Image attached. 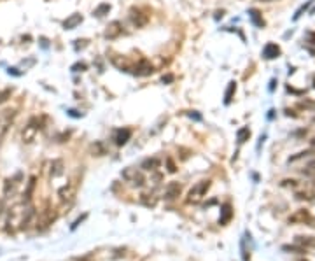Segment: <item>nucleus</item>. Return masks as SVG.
<instances>
[{"instance_id": "obj_1", "label": "nucleus", "mask_w": 315, "mask_h": 261, "mask_svg": "<svg viewBox=\"0 0 315 261\" xmlns=\"http://www.w3.org/2000/svg\"><path fill=\"white\" fill-rule=\"evenodd\" d=\"M123 179L128 181V183H132L133 186L137 188H142L144 184H146V177H144V174L140 170H137L135 167H128L123 170Z\"/></svg>"}, {"instance_id": "obj_2", "label": "nucleus", "mask_w": 315, "mask_h": 261, "mask_svg": "<svg viewBox=\"0 0 315 261\" xmlns=\"http://www.w3.org/2000/svg\"><path fill=\"white\" fill-rule=\"evenodd\" d=\"M208 188H210V181H201V183H198L196 186L189 191V195H187V204H198V202L207 195Z\"/></svg>"}, {"instance_id": "obj_3", "label": "nucleus", "mask_w": 315, "mask_h": 261, "mask_svg": "<svg viewBox=\"0 0 315 261\" xmlns=\"http://www.w3.org/2000/svg\"><path fill=\"white\" fill-rule=\"evenodd\" d=\"M154 72V67L153 63H151L149 60H139L135 65H132V74L137 75V77H147V75H151Z\"/></svg>"}, {"instance_id": "obj_4", "label": "nucleus", "mask_w": 315, "mask_h": 261, "mask_svg": "<svg viewBox=\"0 0 315 261\" xmlns=\"http://www.w3.org/2000/svg\"><path fill=\"white\" fill-rule=\"evenodd\" d=\"M40 130V123H39V119L37 118H32L28 121V125L25 126V130H23V133H21V137H23V142H26V144H30V142H33V139H35V135H37V132Z\"/></svg>"}, {"instance_id": "obj_5", "label": "nucleus", "mask_w": 315, "mask_h": 261, "mask_svg": "<svg viewBox=\"0 0 315 261\" xmlns=\"http://www.w3.org/2000/svg\"><path fill=\"white\" fill-rule=\"evenodd\" d=\"M130 21H132V25L137 26V28H142V26H146L147 23H149V16H147L142 9L133 7L132 11H130Z\"/></svg>"}, {"instance_id": "obj_6", "label": "nucleus", "mask_w": 315, "mask_h": 261, "mask_svg": "<svg viewBox=\"0 0 315 261\" xmlns=\"http://www.w3.org/2000/svg\"><path fill=\"white\" fill-rule=\"evenodd\" d=\"M121 33H123V23L121 21H111L107 26V30H105L104 37L107 40H114V39H118Z\"/></svg>"}, {"instance_id": "obj_7", "label": "nucleus", "mask_w": 315, "mask_h": 261, "mask_svg": "<svg viewBox=\"0 0 315 261\" xmlns=\"http://www.w3.org/2000/svg\"><path fill=\"white\" fill-rule=\"evenodd\" d=\"M180 191H182V186L177 181L168 183L165 188V200H175L177 197H180Z\"/></svg>"}, {"instance_id": "obj_8", "label": "nucleus", "mask_w": 315, "mask_h": 261, "mask_svg": "<svg viewBox=\"0 0 315 261\" xmlns=\"http://www.w3.org/2000/svg\"><path fill=\"white\" fill-rule=\"evenodd\" d=\"M280 53H282L280 47L273 42H268L265 47H263V58H265V60H275V58L280 56Z\"/></svg>"}, {"instance_id": "obj_9", "label": "nucleus", "mask_w": 315, "mask_h": 261, "mask_svg": "<svg viewBox=\"0 0 315 261\" xmlns=\"http://www.w3.org/2000/svg\"><path fill=\"white\" fill-rule=\"evenodd\" d=\"M310 221H312L310 212L305 211V209H301V211H296V212H294V214L289 218V223H300V225H308Z\"/></svg>"}, {"instance_id": "obj_10", "label": "nucleus", "mask_w": 315, "mask_h": 261, "mask_svg": "<svg viewBox=\"0 0 315 261\" xmlns=\"http://www.w3.org/2000/svg\"><path fill=\"white\" fill-rule=\"evenodd\" d=\"M130 137H132V130H130V128H119V130H116V133H114L116 146H125V144L130 140Z\"/></svg>"}, {"instance_id": "obj_11", "label": "nucleus", "mask_w": 315, "mask_h": 261, "mask_svg": "<svg viewBox=\"0 0 315 261\" xmlns=\"http://www.w3.org/2000/svg\"><path fill=\"white\" fill-rule=\"evenodd\" d=\"M81 23H83V16L79 14V12H74V14H70L63 21V28L65 30H74V28H77Z\"/></svg>"}, {"instance_id": "obj_12", "label": "nucleus", "mask_w": 315, "mask_h": 261, "mask_svg": "<svg viewBox=\"0 0 315 261\" xmlns=\"http://www.w3.org/2000/svg\"><path fill=\"white\" fill-rule=\"evenodd\" d=\"M249 18H251V21L254 23L258 28H263V26H265V19H263V14L258 11V9H249Z\"/></svg>"}, {"instance_id": "obj_13", "label": "nucleus", "mask_w": 315, "mask_h": 261, "mask_svg": "<svg viewBox=\"0 0 315 261\" xmlns=\"http://www.w3.org/2000/svg\"><path fill=\"white\" fill-rule=\"evenodd\" d=\"M235 91H236V82H235V81H229V82H228V88H226V93H224V104H226V105L231 104Z\"/></svg>"}, {"instance_id": "obj_14", "label": "nucleus", "mask_w": 315, "mask_h": 261, "mask_svg": "<svg viewBox=\"0 0 315 261\" xmlns=\"http://www.w3.org/2000/svg\"><path fill=\"white\" fill-rule=\"evenodd\" d=\"M159 167V160L158 158H147V160L142 161V165H140V168H144V170H156V168Z\"/></svg>"}, {"instance_id": "obj_15", "label": "nucleus", "mask_w": 315, "mask_h": 261, "mask_svg": "<svg viewBox=\"0 0 315 261\" xmlns=\"http://www.w3.org/2000/svg\"><path fill=\"white\" fill-rule=\"evenodd\" d=\"M296 242L300 244V246L303 247L305 251H307L308 247H315V239H314V237H296Z\"/></svg>"}, {"instance_id": "obj_16", "label": "nucleus", "mask_w": 315, "mask_h": 261, "mask_svg": "<svg viewBox=\"0 0 315 261\" xmlns=\"http://www.w3.org/2000/svg\"><path fill=\"white\" fill-rule=\"evenodd\" d=\"M63 174V161L61 160H54L53 163H51V176L53 177H58Z\"/></svg>"}, {"instance_id": "obj_17", "label": "nucleus", "mask_w": 315, "mask_h": 261, "mask_svg": "<svg viewBox=\"0 0 315 261\" xmlns=\"http://www.w3.org/2000/svg\"><path fill=\"white\" fill-rule=\"evenodd\" d=\"M109 12H111V4H100L93 11V16L95 18H104V16L109 14Z\"/></svg>"}, {"instance_id": "obj_18", "label": "nucleus", "mask_w": 315, "mask_h": 261, "mask_svg": "<svg viewBox=\"0 0 315 261\" xmlns=\"http://www.w3.org/2000/svg\"><path fill=\"white\" fill-rule=\"evenodd\" d=\"M249 137H251V130H249L247 126H244V128H240L236 132V140H238V144H244L245 140H249Z\"/></svg>"}, {"instance_id": "obj_19", "label": "nucleus", "mask_w": 315, "mask_h": 261, "mask_svg": "<svg viewBox=\"0 0 315 261\" xmlns=\"http://www.w3.org/2000/svg\"><path fill=\"white\" fill-rule=\"evenodd\" d=\"M231 216H233V212H231V207H229L228 204H226V205H222V218L219 219V223H221V225H226V223H228L229 219H231Z\"/></svg>"}, {"instance_id": "obj_20", "label": "nucleus", "mask_w": 315, "mask_h": 261, "mask_svg": "<svg viewBox=\"0 0 315 261\" xmlns=\"http://www.w3.org/2000/svg\"><path fill=\"white\" fill-rule=\"evenodd\" d=\"M312 4H314V0H307V2H305V4L301 5V7H300V9H298V11H296V14H294V18H293L294 21H298V19H300V16L303 14V12L307 11V9L310 7Z\"/></svg>"}, {"instance_id": "obj_21", "label": "nucleus", "mask_w": 315, "mask_h": 261, "mask_svg": "<svg viewBox=\"0 0 315 261\" xmlns=\"http://www.w3.org/2000/svg\"><path fill=\"white\" fill-rule=\"evenodd\" d=\"M72 72H86L88 70V65L84 63V61H77V63H74L70 67Z\"/></svg>"}, {"instance_id": "obj_22", "label": "nucleus", "mask_w": 315, "mask_h": 261, "mask_svg": "<svg viewBox=\"0 0 315 261\" xmlns=\"http://www.w3.org/2000/svg\"><path fill=\"white\" fill-rule=\"evenodd\" d=\"M305 40H307V46L315 47V32H307L305 33Z\"/></svg>"}, {"instance_id": "obj_23", "label": "nucleus", "mask_w": 315, "mask_h": 261, "mask_svg": "<svg viewBox=\"0 0 315 261\" xmlns=\"http://www.w3.org/2000/svg\"><path fill=\"white\" fill-rule=\"evenodd\" d=\"M11 93H12V90L11 88H7V90H2L0 91V104H4L7 98H11Z\"/></svg>"}, {"instance_id": "obj_24", "label": "nucleus", "mask_w": 315, "mask_h": 261, "mask_svg": "<svg viewBox=\"0 0 315 261\" xmlns=\"http://www.w3.org/2000/svg\"><path fill=\"white\" fill-rule=\"evenodd\" d=\"M33 186H35V177H30V181H28V190H26L25 200H28V198H30V195H32V191H33Z\"/></svg>"}, {"instance_id": "obj_25", "label": "nucleus", "mask_w": 315, "mask_h": 261, "mask_svg": "<svg viewBox=\"0 0 315 261\" xmlns=\"http://www.w3.org/2000/svg\"><path fill=\"white\" fill-rule=\"evenodd\" d=\"M12 190H14V181L7 179L4 184V195H9V191H12Z\"/></svg>"}, {"instance_id": "obj_26", "label": "nucleus", "mask_w": 315, "mask_h": 261, "mask_svg": "<svg viewBox=\"0 0 315 261\" xmlns=\"http://www.w3.org/2000/svg\"><path fill=\"white\" fill-rule=\"evenodd\" d=\"M173 79H175V77H173L172 74H166V75H163V77H161V82H163V84H170V82H173Z\"/></svg>"}, {"instance_id": "obj_27", "label": "nucleus", "mask_w": 315, "mask_h": 261, "mask_svg": "<svg viewBox=\"0 0 315 261\" xmlns=\"http://www.w3.org/2000/svg\"><path fill=\"white\" fill-rule=\"evenodd\" d=\"M187 116H189L191 119H196V121H201V114H198L196 111H191V112H187Z\"/></svg>"}, {"instance_id": "obj_28", "label": "nucleus", "mask_w": 315, "mask_h": 261, "mask_svg": "<svg viewBox=\"0 0 315 261\" xmlns=\"http://www.w3.org/2000/svg\"><path fill=\"white\" fill-rule=\"evenodd\" d=\"M68 116H72V118H83V112H77V111H74V109H68Z\"/></svg>"}, {"instance_id": "obj_29", "label": "nucleus", "mask_w": 315, "mask_h": 261, "mask_svg": "<svg viewBox=\"0 0 315 261\" xmlns=\"http://www.w3.org/2000/svg\"><path fill=\"white\" fill-rule=\"evenodd\" d=\"M166 163H168V170H170V172H172V174H173V172L177 170V168H175V165L172 163V160H166Z\"/></svg>"}, {"instance_id": "obj_30", "label": "nucleus", "mask_w": 315, "mask_h": 261, "mask_svg": "<svg viewBox=\"0 0 315 261\" xmlns=\"http://www.w3.org/2000/svg\"><path fill=\"white\" fill-rule=\"evenodd\" d=\"M9 74H12V75H21V72H18V68H9Z\"/></svg>"}, {"instance_id": "obj_31", "label": "nucleus", "mask_w": 315, "mask_h": 261, "mask_svg": "<svg viewBox=\"0 0 315 261\" xmlns=\"http://www.w3.org/2000/svg\"><path fill=\"white\" fill-rule=\"evenodd\" d=\"M275 84H277V79H272V81H270V91L275 90Z\"/></svg>"}, {"instance_id": "obj_32", "label": "nucleus", "mask_w": 315, "mask_h": 261, "mask_svg": "<svg viewBox=\"0 0 315 261\" xmlns=\"http://www.w3.org/2000/svg\"><path fill=\"white\" fill-rule=\"evenodd\" d=\"M222 14H224V12H222V11H217V12H215V19L222 18Z\"/></svg>"}, {"instance_id": "obj_33", "label": "nucleus", "mask_w": 315, "mask_h": 261, "mask_svg": "<svg viewBox=\"0 0 315 261\" xmlns=\"http://www.w3.org/2000/svg\"><path fill=\"white\" fill-rule=\"evenodd\" d=\"M40 42H42V47H47V39H44V37H42V39H40Z\"/></svg>"}, {"instance_id": "obj_34", "label": "nucleus", "mask_w": 315, "mask_h": 261, "mask_svg": "<svg viewBox=\"0 0 315 261\" xmlns=\"http://www.w3.org/2000/svg\"><path fill=\"white\" fill-rule=\"evenodd\" d=\"M259 2H275V0H259Z\"/></svg>"}]
</instances>
